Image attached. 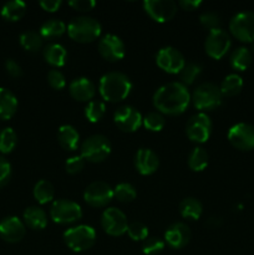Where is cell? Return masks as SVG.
<instances>
[{
    "label": "cell",
    "instance_id": "4",
    "mask_svg": "<svg viewBox=\"0 0 254 255\" xmlns=\"http://www.w3.org/2000/svg\"><path fill=\"white\" fill-rule=\"evenodd\" d=\"M222 99L223 95L219 87L211 82L201 84L191 95L192 104L199 111H213L221 106Z\"/></svg>",
    "mask_w": 254,
    "mask_h": 255
},
{
    "label": "cell",
    "instance_id": "48",
    "mask_svg": "<svg viewBox=\"0 0 254 255\" xmlns=\"http://www.w3.org/2000/svg\"><path fill=\"white\" fill-rule=\"evenodd\" d=\"M179 6L183 10H187V11H193V10H197L202 5L201 0H181L178 2Z\"/></svg>",
    "mask_w": 254,
    "mask_h": 255
},
{
    "label": "cell",
    "instance_id": "14",
    "mask_svg": "<svg viewBox=\"0 0 254 255\" xmlns=\"http://www.w3.org/2000/svg\"><path fill=\"white\" fill-rule=\"evenodd\" d=\"M144 11L157 22H167L177 14V4L173 0H144Z\"/></svg>",
    "mask_w": 254,
    "mask_h": 255
},
{
    "label": "cell",
    "instance_id": "31",
    "mask_svg": "<svg viewBox=\"0 0 254 255\" xmlns=\"http://www.w3.org/2000/svg\"><path fill=\"white\" fill-rule=\"evenodd\" d=\"M242 89H243V79L238 74H231L226 76L219 86L222 95L227 97L236 96L242 91Z\"/></svg>",
    "mask_w": 254,
    "mask_h": 255
},
{
    "label": "cell",
    "instance_id": "46",
    "mask_svg": "<svg viewBox=\"0 0 254 255\" xmlns=\"http://www.w3.org/2000/svg\"><path fill=\"white\" fill-rule=\"evenodd\" d=\"M5 70L11 77H20L22 75L21 67L14 59H7L5 61Z\"/></svg>",
    "mask_w": 254,
    "mask_h": 255
},
{
    "label": "cell",
    "instance_id": "27",
    "mask_svg": "<svg viewBox=\"0 0 254 255\" xmlns=\"http://www.w3.org/2000/svg\"><path fill=\"white\" fill-rule=\"evenodd\" d=\"M252 51L247 47H237L229 57V64L237 71H246L252 64Z\"/></svg>",
    "mask_w": 254,
    "mask_h": 255
},
{
    "label": "cell",
    "instance_id": "32",
    "mask_svg": "<svg viewBox=\"0 0 254 255\" xmlns=\"http://www.w3.org/2000/svg\"><path fill=\"white\" fill-rule=\"evenodd\" d=\"M209 156L207 151L202 147H196L188 157V167L193 172H202L208 166Z\"/></svg>",
    "mask_w": 254,
    "mask_h": 255
},
{
    "label": "cell",
    "instance_id": "8",
    "mask_svg": "<svg viewBox=\"0 0 254 255\" xmlns=\"http://www.w3.org/2000/svg\"><path fill=\"white\" fill-rule=\"evenodd\" d=\"M229 30L242 42H254V12L242 11L234 15L229 22Z\"/></svg>",
    "mask_w": 254,
    "mask_h": 255
},
{
    "label": "cell",
    "instance_id": "19",
    "mask_svg": "<svg viewBox=\"0 0 254 255\" xmlns=\"http://www.w3.org/2000/svg\"><path fill=\"white\" fill-rule=\"evenodd\" d=\"M164 241L173 249L184 248L191 241V229L187 224L181 222L173 223L164 233Z\"/></svg>",
    "mask_w": 254,
    "mask_h": 255
},
{
    "label": "cell",
    "instance_id": "42",
    "mask_svg": "<svg viewBox=\"0 0 254 255\" xmlns=\"http://www.w3.org/2000/svg\"><path fill=\"white\" fill-rule=\"evenodd\" d=\"M85 166V159L80 156H71L65 162V169L69 174H77L82 171Z\"/></svg>",
    "mask_w": 254,
    "mask_h": 255
},
{
    "label": "cell",
    "instance_id": "1",
    "mask_svg": "<svg viewBox=\"0 0 254 255\" xmlns=\"http://www.w3.org/2000/svg\"><path fill=\"white\" fill-rule=\"evenodd\" d=\"M154 109L162 115L178 116L183 114L191 104V94L181 82H168L162 85L153 95Z\"/></svg>",
    "mask_w": 254,
    "mask_h": 255
},
{
    "label": "cell",
    "instance_id": "22",
    "mask_svg": "<svg viewBox=\"0 0 254 255\" xmlns=\"http://www.w3.org/2000/svg\"><path fill=\"white\" fill-rule=\"evenodd\" d=\"M57 141L60 146L66 151H76L79 147L80 134L71 125H62L57 131Z\"/></svg>",
    "mask_w": 254,
    "mask_h": 255
},
{
    "label": "cell",
    "instance_id": "12",
    "mask_svg": "<svg viewBox=\"0 0 254 255\" xmlns=\"http://www.w3.org/2000/svg\"><path fill=\"white\" fill-rule=\"evenodd\" d=\"M101 226L105 233L111 237H121L127 233L128 222L126 214L117 208L105 209L101 216Z\"/></svg>",
    "mask_w": 254,
    "mask_h": 255
},
{
    "label": "cell",
    "instance_id": "36",
    "mask_svg": "<svg viewBox=\"0 0 254 255\" xmlns=\"http://www.w3.org/2000/svg\"><path fill=\"white\" fill-rule=\"evenodd\" d=\"M142 125H143L144 128L148 129V131L159 132L163 129L164 125H166V120H164V116L161 112L152 111L143 117Z\"/></svg>",
    "mask_w": 254,
    "mask_h": 255
},
{
    "label": "cell",
    "instance_id": "3",
    "mask_svg": "<svg viewBox=\"0 0 254 255\" xmlns=\"http://www.w3.org/2000/svg\"><path fill=\"white\" fill-rule=\"evenodd\" d=\"M101 24L94 17H75L67 25V34L70 39L81 44L92 42L101 35Z\"/></svg>",
    "mask_w": 254,
    "mask_h": 255
},
{
    "label": "cell",
    "instance_id": "15",
    "mask_svg": "<svg viewBox=\"0 0 254 255\" xmlns=\"http://www.w3.org/2000/svg\"><path fill=\"white\" fill-rule=\"evenodd\" d=\"M228 139L233 147L241 151L254 149V126L249 124H236L228 131Z\"/></svg>",
    "mask_w": 254,
    "mask_h": 255
},
{
    "label": "cell",
    "instance_id": "6",
    "mask_svg": "<svg viewBox=\"0 0 254 255\" xmlns=\"http://www.w3.org/2000/svg\"><path fill=\"white\" fill-rule=\"evenodd\" d=\"M111 142L106 136L102 134H94L82 142L80 151L81 157L91 163H100L105 161L111 153Z\"/></svg>",
    "mask_w": 254,
    "mask_h": 255
},
{
    "label": "cell",
    "instance_id": "37",
    "mask_svg": "<svg viewBox=\"0 0 254 255\" xmlns=\"http://www.w3.org/2000/svg\"><path fill=\"white\" fill-rule=\"evenodd\" d=\"M137 196L136 188L132 186L131 183H119L114 188V197H116L117 201L122 202V203H128L132 202Z\"/></svg>",
    "mask_w": 254,
    "mask_h": 255
},
{
    "label": "cell",
    "instance_id": "41",
    "mask_svg": "<svg viewBox=\"0 0 254 255\" xmlns=\"http://www.w3.org/2000/svg\"><path fill=\"white\" fill-rule=\"evenodd\" d=\"M199 21H201L202 26L208 29L209 31L214 29H219V24H221V19L218 15L213 11H204L203 14L199 16Z\"/></svg>",
    "mask_w": 254,
    "mask_h": 255
},
{
    "label": "cell",
    "instance_id": "35",
    "mask_svg": "<svg viewBox=\"0 0 254 255\" xmlns=\"http://www.w3.org/2000/svg\"><path fill=\"white\" fill-rule=\"evenodd\" d=\"M105 112H106V106L104 102L99 101V100H92V101L87 102V106L85 107V117L91 124L99 122L104 117Z\"/></svg>",
    "mask_w": 254,
    "mask_h": 255
},
{
    "label": "cell",
    "instance_id": "25",
    "mask_svg": "<svg viewBox=\"0 0 254 255\" xmlns=\"http://www.w3.org/2000/svg\"><path fill=\"white\" fill-rule=\"evenodd\" d=\"M44 59L54 67H62L66 64L67 51L62 45L50 44L44 49Z\"/></svg>",
    "mask_w": 254,
    "mask_h": 255
},
{
    "label": "cell",
    "instance_id": "30",
    "mask_svg": "<svg viewBox=\"0 0 254 255\" xmlns=\"http://www.w3.org/2000/svg\"><path fill=\"white\" fill-rule=\"evenodd\" d=\"M34 198L39 204H47L54 199L55 197V188L49 181L46 179H41L37 182L34 187Z\"/></svg>",
    "mask_w": 254,
    "mask_h": 255
},
{
    "label": "cell",
    "instance_id": "28",
    "mask_svg": "<svg viewBox=\"0 0 254 255\" xmlns=\"http://www.w3.org/2000/svg\"><path fill=\"white\" fill-rule=\"evenodd\" d=\"M26 12V4L21 0H11L2 5L1 16L7 21H19Z\"/></svg>",
    "mask_w": 254,
    "mask_h": 255
},
{
    "label": "cell",
    "instance_id": "50",
    "mask_svg": "<svg viewBox=\"0 0 254 255\" xmlns=\"http://www.w3.org/2000/svg\"><path fill=\"white\" fill-rule=\"evenodd\" d=\"M252 52H254V42H252Z\"/></svg>",
    "mask_w": 254,
    "mask_h": 255
},
{
    "label": "cell",
    "instance_id": "26",
    "mask_svg": "<svg viewBox=\"0 0 254 255\" xmlns=\"http://www.w3.org/2000/svg\"><path fill=\"white\" fill-rule=\"evenodd\" d=\"M179 213L183 218L192 219V221H198L203 213V206L201 202L193 197L184 198L179 203Z\"/></svg>",
    "mask_w": 254,
    "mask_h": 255
},
{
    "label": "cell",
    "instance_id": "40",
    "mask_svg": "<svg viewBox=\"0 0 254 255\" xmlns=\"http://www.w3.org/2000/svg\"><path fill=\"white\" fill-rule=\"evenodd\" d=\"M164 249V242L158 237H148L142 244V252L146 255H157Z\"/></svg>",
    "mask_w": 254,
    "mask_h": 255
},
{
    "label": "cell",
    "instance_id": "20",
    "mask_svg": "<svg viewBox=\"0 0 254 255\" xmlns=\"http://www.w3.org/2000/svg\"><path fill=\"white\" fill-rule=\"evenodd\" d=\"M134 167L142 176H151L158 169V156L149 148H141L134 154Z\"/></svg>",
    "mask_w": 254,
    "mask_h": 255
},
{
    "label": "cell",
    "instance_id": "38",
    "mask_svg": "<svg viewBox=\"0 0 254 255\" xmlns=\"http://www.w3.org/2000/svg\"><path fill=\"white\" fill-rule=\"evenodd\" d=\"M202 72V66L196 62H188L186 64V66L183 67L181 72H179V79H181V84H183L184 86H188L192 85L196 81L197 77L201 75Z\"/></svg>",
    "mask_w": 254,
    "mask_h": 255
},
{
    "label": "cell",
    "instance_id": "44",
    "mask_svg": "<svg viewBox=\"0 0 254 255\" xmlns=\"http://www.w3.org/2000/svg\"><path fill=\"white\" fill-rule=\"evenodd\" d=\"M10 177H11V166L7 159L0 156V188L6 186L7 182L10 181Z\"/></svg>",
    "mask_w": 254,
    "mask_h": 255
},
{
    "label": "cell",
    "instance_id": "24",
    "mask_svg": "<svg viewBox=\"0 0 254 255\" xmlns=\"http://www.w3.org/2000/svg\"><path fill=\"white\" fill-rule=\"evenodd\" d=\"M17 110V99L10 90L0 87V120H10Z\"/></svg>",
    "mask_w": 254,
    "mask_h": 255
},
{
    "label": "cell",
    "instance_id": "29",
    "mask_svg": "<svg viewBox=\"0 0 254 255\" xmlns=\"http://www.w3.org/2000/svg\"><path fill=\"white\" fill-rule=\"evenodd\" d=\"M66 31V25L64 21L59 19H50L45 21L40 27L39 34L42 39H56Z\"/></svg>",
    "mask_w": 254,
    "mask_h": 255
},
{
    "label": "cell",
    "instance_id": "10",
    "mask_svg": "<svg viewBox=\"0 0 254 255\" xmlns=\"http://www.w3.org/2000/svg\"><path fill=\"white\" fill-rule=\"evenodd\" d=\"M231 36L223 29H214L209 31L207 35L206 42H204V49L207 55L214 60H219L228 52L231 49Z\"/></svg>",
    "mask_w": 254,
    "mask_h": 255
},
{
    "label": "cell",
    "instance_id": "23",
    "mask_svg": "<svg viewBox=\"0 0 254 255\" xmlns=\"http://www.w3.org/2000/svg\"><path fill=\"white\" fill-rule=\"evenodd\" d=\"M24 222L29 228L34 231H42L47 226V216L44 209L40 207L32 206L25 209L24 212Z\"/></svg>",
    "mask_w": 254,
    "mask_h": 255
},
{
    "label": "cell",
    "instance_id": "43",
    "mask_svg": "<svg viewBox=\"0 0 254 255\" xmlns=\"http://www.w3.org/2000/svg\"><path fill=\"white\" fill-rule=\"evenodd\" d=\"M47 81L50 86L55 90H62L66 86V79L59 70H50L47 74Z\"/></svg>",
    "mask_w": 254,
    "mask_h": 255
},
{
    "label": "cell",
    "instance_id": "21",
    "mask_svg": "<svg viewBox=\"0 0 254 255\" xmlns=\"http://www.w3.org/2000/svg\"><path fill=\"white\" fill-rule=\"evenodd\" d=\"M69 91L72 99L80 102H90L96 94V87L94 82L87 77H77L72 80L69 85Z\"/></svg>",
    "mask_w": 254,
    "mask_h": 255
},
{
    "label": "cell",
    "instance_id": "11",
    "mask_svg": "<svg viewBox=\"0 0 254 255\" xmlns=\"http://www.w3.org/2000/svg\"><path fill=\"white\" fill-rule=\"evenodd\" d=\"M157 66L164 72L171 75L179 74L186 66V59L179 50L176 47L166 46L162 47L156 55Z\"/></svg>",
    "mask_w": 254,
    "mask_h": 255
},
{
    "label": "cell",
    "instance_id": "39",
    "mask_svg": "<svg viewBox=\"0 0 254 255\" xmlns=\"http://www.w3.org/2000/svg\"><path fill=\"white\" fill-rule=\"evenodd\" d=\"M127 234L132 241L144 242L148 238V228L146 224L141 223V222H132V223H128Z\"/></svg>",
    "mask_w": 254,
    "mask_h": 255
},
{
    "label": "cell",
    "instance_id": "13",
    "mask_svg": "<svg viewBox=\"0 0 254 255\" xmlns=\"http://www.w3.org/2000/svg\"><path fill=\"white\" fill-rule=\"evenodd\" d=\"M114 198V189L106 182L96 181L86 187L84 192V199L89 206L95 208L106 207Z\"/></svg>",
    "mask_w": 254,
    "mask_h": 255
},
{
    "label": "cell",
    "instance_id": "47",
    "mask_svg": "<svg viewBox=\"0 0 254 255\" xmlns=\"http://www.w3.org/2000/svg\"><path fill=\"white\" fill-rule=\"evenodd\" d=\"M61 0H42L40 1V6L42 7V10L47 12H55L60 9L61 6Z\"/></svg>",
    "mask_w": 254,
    "mask_h": 255
},
{
    "label": "cell",
    "instance_id": "2",
    "mask_svg": "<svg viewBox=\"0 0 254 255\" xmlns=\"http://www.w3.org/2000/svg\"><path fill=\"white\" fill-rule=\"evenodd\" d=\"M131 90V80L122 72H107L100 79V95L107 102L124 101L129 95Z\"/></svg>",
    "mask_w": 254,
    "mask_h": 255
},
{
    "label": "cell",
    "instance_id": "33",
    "mask_svg": "<svg viewBox=\"0 0 254 255\" xmlns=\"http://www.w3.org/2000/svg\"><path fill=\"white\" fill-rule=\"evenodd\" d=\"M20 45L29 52H37L42 47V37L36 31H25L20 35Z\"/></svg>",
    "mask_w": 254,
    "mask_h": 255
},
{
    "label": "cell",
    "instance_id": "7",
    "mask_svg": "<svg viewBox=\"0 0 254 255\" xmlns=\"http://www.w3.org/2000/svg\"><path fill=\"white\" fill-rule=\"evenodd\" d=\"M50 217L56 224H71L82 218V209L76 202L57 199L50 208Z\"/></svg>",
    "mask_w": 254,
    "mask_h": 255
},
{
    "label": "cell",
    "instance_id": "18",
    "mask_svg": "<svg viewBox=\"0 0 254 255\" xmlns=\"http://www.w3.org/2000/svg\"><path fill=\"white\" fill-rule=\"evenodd\" d=\"M25 233V224L17 217L10 216L0 221V238L6 243H19Z\"/></svg>",
    "mask_w": 254,
    "mask_h": 255
},
{
    "label": "cell",
    "instance_id": "5",
    "mask_svg": "<svg viewBox=\"0 0 254 255\" xmlns=\"http://www.w3.org/2000/svg\"><path fill=\"white\" fill-rule=\"evenodd\" d=\"M64 242L72 252L81 253L91 248L96 242V231L91 226H80L69 228L64 233Z\"/></svg>",
    "mask_w": 254,
    "mask_h": 255
},
{
    "label": "cell",
    "instance_id": "34",
    "mask_svg": "<svg viewBox=\"0 0 254 255\" xmlns=\"http://www.w3.org/2000/svg\"><path fill=\"white\" fill-rule=\"evenodd\" d=\"M17 144V134L11 127H6L0 131V152L4 154L14 151Z\"/></svg>",
    "mask_w": 254,
    "mask_h": 255
},
{
    "label": "cell",
    "instance_id": "9",
    "mask_svg": "<svg viewBox=\"0 0 254 255\" xmlns=\"http://www.w3.org/2000/svg\"><path fill=\"white\" fill-rule=\"evenodd\" d=\"M187 137L196 143H206L212 133V121L204 112L193 115L186 126Z\"/></svg>",
    "mask_w": 254,
    "mask_h": 255
},
{
    "label": "cell",
    "instance_id": "17",
    "mask_svg": "<svg viewBox=\"0 0 254 255\" xmlns=\"http://www.w3.org/2000/svg\"><path fill=\"white\" fill-rule=\"evenodd\" d=\"M99 52L107 61H120L125 57L126 47L124 41L114 34H107L100 40Z\"/></svg>",
    "mask_w": 254,
    "mask_h": 255
},
{
    "label": "cell",
    "instance_id": "49",
    "mask_svg": "<svg viewBox=\"0 0 254 255\" xmlns=\"http://www.w3.org/2000/svg\"><path fill=\"white\" fill-rule=\"evenodd\" d=\"M207 226L209 227V228H217V227H219L222 224V219L221 218H217V217H211V218L207 221Z\"/></svg>",
    "mask_w": 254,
    "mask_h": 255
},
{
    "label": "cell",
    "instance_id": "16",
    "mask_svg": "<svg viewBox=\"0 0 254 255\" xmlns=\"http://www.w3.org/2000/svg\"><path fill=\"white\" fill-rule=\"evenodd\" d=\"M142 115L132 106H121L115 111L114 122L122 132H136L142 126Z\"/></svg>",
    "mask_w": 254,
    "mask_h": 255
},
{
    "label": "cell",
    "instance_id": "45",
    "mask_svg": "<svg viewBox=\"0 0 254 255\" xmlns=\"http://www.w3.org/2000/svg\"><path fill=\"white\" fill-rule=\"evenodd\" d=\"M69 6H71L76 11L86 12L96 6V1L95 0H71L69 1Z\"/></svg>",
    "mask_w": 254,
    "mask_h": 255
}]
</instances>
